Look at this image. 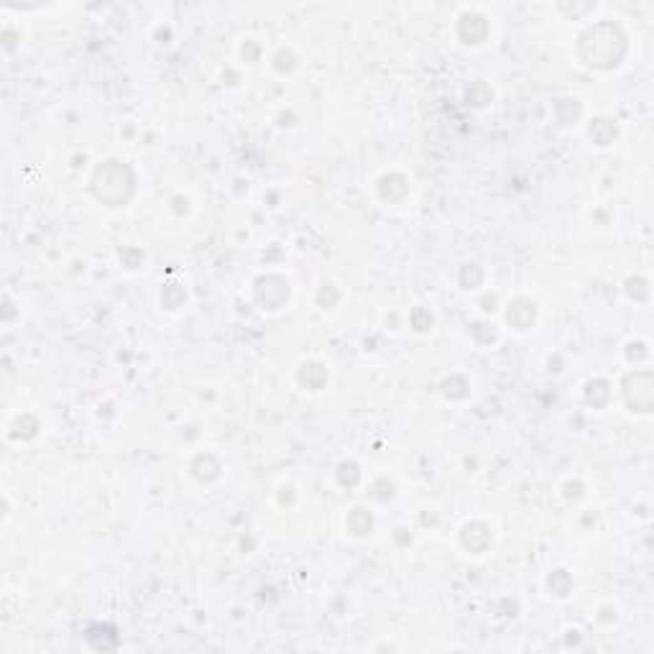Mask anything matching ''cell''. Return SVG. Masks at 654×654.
Masks as SVG:
<instances>
[{
	"mask_svg": "<svg viewBox=\"0 0 654 654\" xmlns=\"http://www.w3.org/2000/svg\"><path fill=\"white\" fill-rule=\"evenodd\" d=\"M534 317H537V307H534V302H529V299H514L509 305V312H506V320H509L511 327H516V330H529L532 325H534Z\"/></svg>",
	"mask_w": 654,
	"mask_h": 654,
	"instance_id": "277c9868",
	"label": "cell"
},
{
	"mask_svg": "<svg viewBox=\"0 0 654 654\" xmlns=\"http://www.w3.org/2000/svg\"><path fill=\"white\" fill-rule=\"evenodd\" d=\"M624 54H626V39L618 26L598 23L580 36V56L591 67L611 69L624 59Z\"/></svg>",
	"mask_w": 654,
	"mask_h": 654,
	"instance_id": "6da1fadb",
	"label": "cell"
},
{
	"mask_svg": "<svg viewBox=\"0 0 654 654\" xmlns=\"http://www.w3.org/2000/svg\"><path fill=\"white\" fill-rule=\"evenodd\" d=\"M358 478H360V473H358V466H356V463H342L340 466V483L342 486H356L358 483Z\"/></svg>",
	"mask_w": 654,
	"mask_h": 654,
	"instance_id": "7c38bea8",
	"label": "cell"
},
{
	"mask_svg": "<svg viewBox=\"0 0 654 654\" xmlns=\"http://www.w3.org/2000/svg\"><path fill=\"white\" fill-rule=\"evenodd\" d=\"M299 381L307 386V389H312V391H317V389H323L325 381H327V371H325L320 363H309V366H302V371H299Z\"/></svg>",
	"mask_w": 654,
	"mask_h": 654,
	"instance_id": "ba28073f",
	"label": "cell"
},
{
	"mask_svg": "<svg viewBox=\"0 0 654 654\" xmlns=\"http://www.w3.org/2000/svg\"><path fill=\"white\" fill-rule=\"evenodd\" d=\"M466 98H468V102H473L475 108H483V105H488V102H491L493 92H491V87H488L486 82H473V85L468 87Z\"/></svg>",
	"mask_w": 654,
	"mask_h": 654,
	"instance_id": "30bf717a",
	"label": "cell"
},
{
	"mask_svg": "<svg viewBox=\"0 0 654 654\" xmlns=\"http://www.w3.org/2000/svg\"><path fill=\"white\" fill-rule=\"evenodd\" d=\"M547 585H549V591L555 593V596H560V598H565L567 593H570V588H573V578L565 573V570H555V573L549 575V580H547Z\"/></svg>",
	"mask_w": 654,
	"mask_h": 654,
	"instance_id": "8fae6325",
	"label": "cell"
},
{
	"mask_svg": "<svg viewBox=\"0 0 654 654\" xmlns=\"http://www.w3.org/2000/svg\"><path fill=\"white\" fill-rule=\"evenodd\" d=\"M460 539H463V547H466V549H470V552L478 555V552H483L486 547L491 545V532H488L486 524L473 521V524H468V527L463 529Z\"/></svg>",
	"mask_w": 654,
	"mask_h": 654,
	"instance_id": "8992f818",
	"label": "cell"
},
{
	"mask_svg": "<svg viewBox=\"0 0 654 654\" xmlns=\"http://www.w3.org/2000/svg\"><path fill=\"white\" fill-rule=\"evenodd\" d=\"M92 192H95V197H98L100 202H105V205L110 207L123 205V202H128L131 192H133V174L120 162L102 164V166L95 171Z\"/></svg>",
	"mask_w": 654,
	"mask_h": 654,
	"instance_id": "7a4b0ae2",
	"label": "cell"
},
{
	"mask_svg": "<svg viewBox=\"0 0 654 654\" xmlns=\"http://www.w3.org/2000/svg\"><path fill=\"white\" fill-rule=\"evenodd\" d=\"M588 133H591V138L596 141L598 146H609L613 138H616V126L611 123L609 118H596V120H591V128H588Z\"/></svg>",
	"mask_w": 654,
	"mask_h": 654,
	"instance_id": "52a82bcc",
	"label": "cell"
},
{
	"mask_svg": "<svg viewBox=\"0 0 654 654\" xmlns=\"http://www.w3.org/2000/svg\"><path fill=\"white\" fill-rule=\"evenodd\" d=\"M624 396L626 404L634 412H649L654 402V389H652V373L642 371V373H631L624 381Z\"/></svg>",
	"mask_w": 654,
	"mask_h": 654,
	"instance_id": "3957f363",
	"label": "cell"
},
{
	"mask_svg": "<svg viewBox=\"0 0 654 654\" xmlns=\"http://www.w3.org/2000/svg\"><path fill=\"white\" fill-rule=\"evenodd\" d=\"M629 294L636 299H646V281L644 279H631L629 281Z\"/></svg>",
	"mask_w": 654,
	"mask_h": 654,
	"instance_id": "5bb4252c",
	"label": "cell"
},
{
	"mask_svg": "<svg viewBox=\"0 0 654 654\" xmlns=\"http://www.w3.org/2000/svg\"><path fill=\"white\" fill-rule=\"evenodd\" d=\"M412 325L417 327L419 332H424V330H430V325H432V314L427 312V309H414V314H412Z\"/></svg>",
	"mask_w": 654,
	"mask_h": 654,
	"instance_id": "4fadbf2b",
	"label": "cell"
},
{
	"mask_svg": "<svg viewBox=\"0 0 654 654\" xmlns=\"http://www.w3.org/2000/svg\"><path fill=\"white\" fill-rule=\"evenodd\" d=\"M460 39L466 41V44H481L486 39V34H488V23H486L483 16H478V13H466L463 19H460Z\"/></svg>",
	"mask_w": 654,
	"mask_h": 654,
	"instance_id": "5b68a950",
	"label": "cell"
},
{
	"mask_svg": "<svg viewBox=\"0 0 654 654\" xmlns=\"http://www.w3.org/2000/svg\"><path fill=\"white\" fill-rule=\"evenodd\" d=\"M348 527L353 534H358V537H366L368 532L373 529V516L368 514L366 509H353L348 516Z\"/></svg>",
	"mask_w": 654,
	"mask_h": 654,
	"instance_id": "9c48e42d",
	"label": "cell"
}]
</instances>
